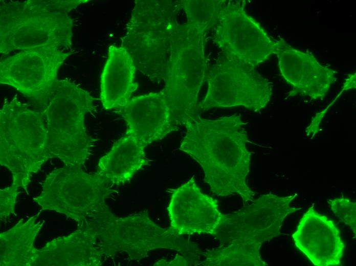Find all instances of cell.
Masks as SVG:
<instances>
[{
    "instance_id": "obj_15",
    "label": "cell",
    "mask_w": 356,
    "mask_h": 266,
    "mask_svg": "<svg viewBox=\"0 0 356 266\" xmlns=\"http://www.w3.org/2000/svg\"><path fill=\"white\" fill-rule=\"evenodd\" d=\"M118 112L126 123V133L145 147L179 129L163 90L133 97Z\"/></svg>"
},
{
    "instance_id": "obj_17",
    "label": "cell",
    "mask_w": 356,
    "mask_h": 266,
    "mask_svg": "<svg viewBox=\"0 0 356 266\" xmlns=\"http://www.w3.org/2000/svg\"><path fill=\"white\" fill-rule=\"evenodd\" d=\"M133 59L124 48L111 45L100 77V99L106 110L125 105L138 87Z\"/></svg>"
},
{
    "instance_id": "obj_11",
    "label": "cell",
    "mask_w": 356,
    "mask_h": 266,
    "mask_svg": "<svg viewBox=\"0 0 356 266\" xmlns=\"http://www.w3.org/2000/svg\"><path fill=\"white\" fill-rule=\"evenodd\" d=\"M244 1L224 3L213 27V41L222 53L255 66L275 54L276 41L245 10Z\"/></svg>"
},
{
    "instance_id": "obj_8",
    "label": "cell",
    "mask_w": 356,
    "mask_h": 266,
    "mask_svg": "<svg viewBox=\"0 0 356 266\" xmlns=\"http://www.w3.org/2000/svg\"><path fill=\"white\" fill-rule=\"evenodd\" d=\"M206 94L198 103V113L215 107L243 106L257 112L271 100L272 85L255 69L238 58L222 53L208 68Z\"/></svg>"
},
{
    "instance_id": "obj_1",
    "label": "cell",
    "mask_w": 356,
    "mask_h": 266,
    "mask_svg": "<svg viewBox=\"0 0 356 266\" xmlns=\"http://www.w3.org/2000/svg\"><path fill=\"white\" fill-rule=\"evenodd\" d=\"M246 123L235 114L216 119L196 118L188 122L180 149L202 167L204 182L215 195L237 193L243 206L253 202L255 193L248 186L251 153L246 143Z\"/></svg>"
},
{
    "instance_id": "obj_12",
    "label": "cell",
    "mask_w": 356,
    "mask_h": 266,
    "mask_svg": "<svg viewBox=\"0 0 356 266\" xmlns=\"http://www.w3.org/2000/svg\"><path fill=\"white\" fill-rule=\"evenodd\" d=\"M58 48L21 50L0 61V83L11 86L44 108L58 80L60 66L70 55Z\"/></svg>"
},
{
    "instance_id": "obj_2",
    "label": "cell",
    "mask_w": 356,
    "mask_h": 266,
    "mask_svg": "<svg viewBox=\"0 0 356 266\" xmlns=\"http://www.w3.org/2000/svg\"><path fill=\"white\" fill-rule=\"evenodd\" d=\"M84 224L94 233L104 257L124 253L130 259L138 261L152 250L168 249L180 252L192 265H198L205 255L195 242L169 228L157 225L150 218L146 209L120 217L105 205Z\"/></svg>"
},
{
    "instance_id": "obj_19",
    "label": "cell",
    "mask_w": 356,
    "mask_h": 266,
    "mask_svg": "<svg viewBox=\"0 0 356 266\" xmlns=\"http://www.w3.org/2000/svg\"><path fill=\"white\" fill-rule=\"evenodd\" d=\"M146 147L128 134L118 140L99 161L97 172L111 185H123L148 161Z\"/></svg>"
},
{
    "instance_id": "obj_10",
    "label": "cell",
    "mask_w": 356,
    "mask_h": 266,
    "mask_svg": "<svg viewBox=\"0 0 356 266\" xmlns=\"http://www.w3.org/2000/svg\"><path fill=\"white\" fill-rule=\"evenodd\" d=\"M82 167L64 164L46 178L35 201L44 209L55 210L83 224L115 191L97 172L91 174Z\"/></svg>"
},
{
    "instance_id": "obj_16",
    "label": "cell",
    "mask_w": 356,
    "mask_h": 266,
    "mask_svg": "<svg viewBox=\"0 0 356 266\" xmlns=\"http://www.w3.org/2000/svg\"><path fill=\"white\" fill-rule=\"evenodd\" d=\"M295 245L316 266L341 265L345 244L333 222L313 206L304 213L292 234Z\"/></svg>"
},
{
    "instance_id": "obj_27",
    "label": "cell",
    "mask_w": 356,
    "mask_h": 266,
    "mask_svg": "<svg viewBox=\"0 0 356 266\" xmlns=\"http://www.w3.org/2000/svg\"><path fill=\"white\" fill-rule=\"evenodd\" d=\"M355 88V73L349 75L348 78L346 80L344 84L343 88L344 90H347L351 88Z\"/></svg>"
},
{
    "instance_id": "obj_3",
    "label": "cell",
    "mask_w": 356,
    "mask_h": 266,
    "mask_svg": "<svg viewBox=\"0 0 356 266\" xmlns=\"http://www.w3.org/2000/svg\"><path fill=\"white\" fill-rule=\"evenodd\" d=\"M90 93L68 80H58L41 112L47 129L49 158L82 167L96 140L89 136L85 116L96 111Z\"/></svg>"
},
{
    "instance_id": "obj_18",
    "label": "cell",
    "mask_w": 356,
    "mask_h": 266,
    "mask_svg": "<svg viewBox=\"0 0 356 266\" xmlns=\"http://www.w3.org/2000/svg\"><path fill=\"white\" fill-rule=\"evenodd\" d=\"M103 257L94 233L83 225L67 237L48 242L39 250L35 265L96 266Z\"/></svg>"
},
{
    "instance_id": "obj_4",
    "label": "cell",
    "mask_w": 356,
    "mask_h": 266,
    "mask_svg": "<svg viewBox=\"0 0 356 266\" xmlns=\"http://www.w3.org/2000/svg\"><path fill=\"white\" fill-rule=\"evenodd\" d=\"M205 33L177 20L172 29L163 90L178 126L199 116L198 94L208 70Z\"/></svg>"
},
{
    "instance_id": "obj_22",
    "label": "cell",
    "mask_w": 356,
    "mask_h": 266,
    "mask_svg": "<svg viewBox=\"0 0 356 266\" xmlns=\"http://www.w3.org/2000/svg\"><path fill=\"white\" fill-rule=\"evenodd\" d=\"M88 0H28L20 2L25 7L36 11L62 15L76 9L79 5L88 2Z\"/></svg>"
},
{
    "instance_id": "obj_25",
    "label": "cell",
    "mask_w": 356,
    "mask_h": 266,
    "mask_svg": "<svg viewBox=\"0 0 356 266\" xmlns=\"http://www.w3.org/2000/svg\"><path fill=\"white\" fill-rule=\"evenodd\" d=\"M335 101L330 104V105L325 109L316 114V116L312 120L310 125L307 128L306 132L307 136L313 138L316 134H317L319 130V126L321 120L326 114L328 108L330 107V105L333 103Z\"/></svg>"
},
{
    "instance_id": "obj_6",
    "label": "cell",
    "mask_w": 356,
    "mask_h": 266,
    "mask_svg": "<svg viewBox=\"0 0 356 266\" xmlns=\"http://www.w3.org/2000/svg\"><path fill=\"white\" fill-rule=\"evenodd\" d=\"M180 1L136 0L121 38L136 69L154 81H164L170 38Z\"/></svg>"
},
{
    "instance_id": "obj_13",
    "label": "cell",
    "mask_w": 356,
    "mask_h": 266,
    "mask_svg": "<svg viewBox=\"0 0 356 266\" xmlns=\"http://www.w3.org/2000/svg\"><path fill=\"white\" fill-rule=\"evenodd\" d=\"M170 227L180 235L210 234L215 236L225 220L216 200L203 193L193 176L172 189L167 207Z\"/></svg>"
},
{
    "instance_id": "obj_14",
    "label": "cell",
    "mask_w": 356,
    "mask_h": 266,
    "mask_svg": "<svg viewBox=\"0 0 356 266\" xmlns=\"http://www.w3.org/2000/svg\"><path fill=\"white\" fill-rule=\"evenodd\" d=\"M276 41L275 54L281 75L292 87L288 97L324 98L336 81L337 72L321 65L311 53L293 48L283 39Z\"/></svg>"
},
{
    "instance_id": "obj_24",
    "label": "cell",
    "mask_w": 356,
    "mask_h": 266,
    "mask_svg": "<svg viewBox=\"0 0 356 266\" xmlns=\"http://www.w3.org/2000/svg\"><path fill=\"white\" fill-rule=\"evenodd\" d=\"M18 188L16 185L12 184L11 186L1 190V216H9L13 211Z\"/></svg>"
},
{
    "instance_id": "obj_20",
    "label": "cell",
    "mask_w": 356,
    "mask_h": 266,
    "mask_svg": "<svg viewBox=\"0 0 356 266\" xmlns=\"http://www.w3.org/2000/svg\"><path fill=\"white\" fill-rule=\"evenodd\" d=\"M40 228L33 217L1 234V265H35L39 250L34 248L33 242Z\"/></svg>"
},
{
    "instance_id": "obj_21",
    "label": "cell",
    "mask_w": 356,
    "mask_h": 266,
    "mask_svg": "<svg viewBox=\"0 0 356 266\" xmlns=\"http://www.w3.org/2000/svg\"><path fill=\"white\" fill-rule=\"evenodd\" d=\"M221 0H182L187 23L206 32L213 28L225 3Z\"/></svg>"
},
{
    "instance_id": "obj_7",
    "label": "cell",
    "mask_w": 356,
    "mask_h": 266,
    "mask_svg": "<svg viewBox=\"0 0 356 266\" xmlns=\"http://www.w3.org/2000/svg\"><path fill=\"white\" fill-rule=\"evenodd\" d=\"M297 194L279 196L269 193L238 211L225 214L215 236L220 246L230 243L242 251L253 266H266L260 253L262 243L280 233L285 218L300 208L291 207Z\"/></svg>"
},
{
    "instance_id": "obj_9",
    "label": "cell",
    "mask_w": 356,
    "mask_h": 266,
    "mask_svg": "<svg viewBox=\"0 0 356 266\" xmlns=\"http://www.w3.org/2000/svg\"><path fill=\"white\" fill-rule=\"evenodd\" d=\"M0 53L14 50L70 48L73 21L68 15L33 10L20 2L1 1Z\"/></svg>"
},
{
    "instance_id": "obj_23",
    "label": "cell",
    "mask_w": 356,
    "mask_h": 266,
    "mask_svg": "<svg viewBox=\"0 0 356 266\" xmlns=\"http://www.w3.org/2000/svg\"><path fill=\"white\" fill-rule=\"evenodd\" d=\"M327 203L332 212L340 221L348 225L356 235V203L340 197L328 199Z\"/></svg>"
},
{
    "instance_id": "obj_5",
    "label": "cell",
    "mask_w": 356,
    "mask_h": 266,
    "mask_svg": "<svg viewBox=\"0 0 356 266\" xmlns=\"http://www.w3.org/2000/svg\"><path fill=\"white\" fill-rule=\"evenodd\" d=\"M50 158L41 113L14 97L0 110V163L12 173L13 183L27 189L34 173Z\"/></svg>"
},
{
    "instance_id": "obj_26",
    "label": "cell",
    "mask_w": 356,
    "mask_h": 266,
    "mask_svg": "<svg viewBox=\"0 0 356 266\" xmlns=\"http://www.w3.org/2000/svg\"><path fill=\"white\" fill-rule=\"evenodd\" d=\"M153 265L165 266H181L192 265L190 261L185 257L180 255H176L175 257L171 261H167L161 259L154 263Z\"/></svg>"
}]
</instances>
